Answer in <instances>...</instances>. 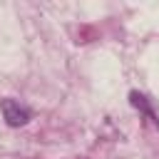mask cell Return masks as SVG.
I'll return each mask as SVG.
<instances>
[{
	"mask_svg": "<svg viewBox=\"0 0 159 159\" xmlns=\"http://www.w3.org/2000/svg\"><path fill=\"white\" fill-rule=\"evenodd\" d=\"M2 117H5V122L10 127H22V124L30 122V112L25 107H20L17 102H12V99L2 102Z\"/></svg>",
	"mask_w": 159,
	"mask_h": 159,
	"instance_id": "cell-1",
	"label": "cell"
},
{
	"mask_svg": "<svg viewBox=\"0 0 159 159\" xmlns=\"http://www.w3.org/2000/svg\"><path fill=\"white\" fill-rule=\"evenodd\" d=\"M129 99H132V104H134V107H139L142 112H147V117H149V119H154V114H152V109L147 107V102H144V97H142V94L132 92V94H129Z\"/></svg>",
	"mask_w": 159,
	"mask_h": 159,
	"instance_id": "cell-2",
	"label": "cell"
}]
</instances>
